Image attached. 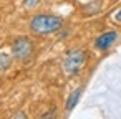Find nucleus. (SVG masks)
<instances>
[{
    "label": "nucleus",
    "mask_w": 121,
    "mask_h": 119,
    "mask_svg": "<svg viewBox=\"0 0 121 119\" xmlns=\"http://www.w3.org/2000/svg\"><path fill=\"white\" fill-rule=\"evenodd\" d=\"M10 65V58L7 55H0V70H5Z\"/></svg>",
    "instance_id": "6"
},
{
    "label": "nucleus",
    "mask_w": 121,
    "mask_h": 119,
    "mask_svg": "<svg viewBox=\"0 0 121 119\" xmlns=\"http://www.w3.org/2000/svg\"><path fill=\"white\" fill-rule=\"evenodd\" d=\"M116 38H118V33H116V32H106V33H103V35L96 40L95 46H96L98 50H108V48L116 41Z\"/></svg>",
    "instance_id": "4"
},
{
    "label": "nucleus",
    "mask_w": 121,
    "mask_h": 119,
    "mask_svg": "<svg viewBox=\"0 0 121 119\" xmlns=\"http://www.w3.org/2000/svg\"><path fill=\"white\" fill-rule=\"evenodd\" d=\"M80 94H81V89H76L70 98H68V101H66V109L68 111H71L73 107H75V104L78 103V98H80Z\"/></svg>",
    "instance_id": "5"
},
{
    "label": "nucleus",
    "mask_w": 121,
    "mask_h": 119,
    "mask_svg": "<svg viewBox=\"0 0 121 119\" xmlns=\"http://www.w3.org/2000/svg\"><path fill=\"white\" fill-rule=\"evenodd\" d=\"M114 18H116V22H121V10H119V12L114 15Z\"/></svg>",
    "instance_id": "8"
},
{
    "label": "nucleus",
    "mask_w": 121,
    "mask_h": 119,
    "mask_svg": "<svg viewBox=\"0 0 121 119\" xmlns=\"http://www.w3.org/2000/svg\"><path fill=\"white\" fill-rule=\"evenodd\" d=\"M37 4H38V0H25V5H27V8H33Z\"/></svg>",
    "instance_id": "7"
},
{
    "label": "nucleus",
    "mask_w": 121,
    "mask_h": 119,
    "mask_svg": "<svg viewBox=\"0 0 121 119\" xmlns=\"http://www.w3.org/2000/svg\"><path fill=\"white\" fill-rule=\"evenodd\" d=\"M61 25H63V20L60 17L40 13V15H35L32 18L30 30L37 35H48V33H53L58 28H61Z\"/></svg>",
    "instance_id": "1"
},
{
    "label": "nucleus",
    "mask_w": 121,
    "mask_h": 119,
    "mask_svg": "<svg viewBox=\"0 0 121 119\" xmlns=\"http://www.w3.org/2000/svg\"><path fill=\"white\" fill-rule=\"evenodd\" d=\"M33 51V45L28 38H17L12 45V53L17 60H27L30 58Z\"/></svg>",
    "instance_id": "3"
},
{
    "label": "nucleus",
    "mask_w": 121,
    "mask_h": 119,
    "mask_svg": "<svg viewBox=\"0 0 121 119\" xmlns=\"http://www.w3.org/2000/svg\"><path fill=\"white\" fill-rule=\"evenodd\" d=\"M85 60H86L85 51H81V50H73V51H70V53L65 56L63 70H65L68 74H75V73L80 71V68L85 65Z\"/></svg>",
    "instance_id": "2"
}]
</instances>
